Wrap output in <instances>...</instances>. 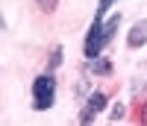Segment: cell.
<instances>
[{
    "label": "cell",
    "mask_w": 147,
    "mask_h": 126,
    "mask_svg": "<svg viewBox=\"0 0 147 126\" xmlns=\"http://www.w3.org/2000/svg\"><path fill=\"white\" fill-rule=\"evenodd\" d=\"M136 123L138 126H147V100L138 103V109H136Z\"/></svg>",
    "instance_id": "8"
},
{
    "label": "cell",
    "mask_w": 147,
    "mask_h": 126,
    "mask_svg": "<svg viewBox=\"0 0 147 126\" xmlns=\"http://www.w3.org/2000/svg\"><path fill=\"white\" fill-rule=\"evenodd\" d=\"M91 73L94 76H112V65H109L106 59H94L91 62Z\"/></svg>",
    "instance_id": "6"
},
{
    "label": "cell",
    "mask_w": 147,
    "mask_h": 126,
    "mask_svg": "<svg viewBox=\"0 0 147 126\" xmlns=\"http://www.w3.org/2000/svg\"><path fill=\"white\" fill-rule=\"evenodd\" d=\"M118 27H121V15H112V18H109V21L103 23V41H106V44H109V41L115 38Z\"/></svg>",
    "instance_id": "5"
},
{
    "label": "cell",
    "mask_w": 147,
    "mask_h": 126,
    "mask_svg": "<svg viewBox=\"0 0 147 126\" xmlns=\"http://www.w3.org/2000/svg\"><path fill=\"white\" fill-rule=\"evenodd\" d=\"M35 3H38L41 12H53V9L59 6V0H35Z\"/></svg>",
    "instance_id": "9"
},
{
    "label": "cell",
    "mask_w": 147,
    "mask_h": 126,
    "mask_svg": "<svg viewBox=\"0 0 147 126\" xmlns=\"http://www.w3.org/2000/svg\"><path fill=\"white\" fill-rule=\"evenodd\" d=\"M103 47H106V41H103V21H100V18H94L88 35H85V59L94 62L97 56H100V50H103Z\"/></svg>",
    "instance_id": "2"
},
{
    "label": "cell",
    "mask_w": 147,
    "mask_h": 126,
    "mask_svg": "<svg viewBox=\"0 0 147 126\" xmlns=\"http://www.w3.org/2000/svg\"><path fill=\"white\" fill-rule=\"evenodd\" d=\"M56 103V79L50 73H41L32 82V109L35 111H47Z\"/></svg>",
    "instance_id": "1"
},
{
    "label": "cell",
    "mask_w": 147,
    "mask_h": 126,
    "mask_svg": "<svg viewBox=\"0 0 147 126\" xmlns=\"http://www.w3.org/2000/svg\"><path fill=\"white\" fill-rule=\"evenodd\" d=\"M127 44H129V47H144V44H147V18L138 21V23H132V29H129V35H127Z\"/></svg>",
    "instance_id": "3"
},
{
    "label": "cell",
    "mask_w": 147,
    "mask_h": 126,
    "mask_svg": "<svg viewBox=\"0 0 147 126\" xmlns=\"http://www.w3.org/2000/svg\"><path fill=\"white\" fill-rule=\"evenodd\" d=\"M112 3H115V0H100V3H97V15H94V18H100V21H103V15H106V9L112 6Z\"/></svg>",
    "instance_id": "10"
},
{
    "label": "cell",
    "mask_w": 147,
    "mask_h": 126,
    "mask_svg": "<svg viewBox=\"0 0 147 126\" xmlns=\"http://www.w3.org/2000/svg\"><path fill=\"white\" fill-rule=\"evenodd\" d=\"M91 123H94V115L82 109V115H80V126H91Z\"/></svg>",
    "instance_id": "11"
},
{
    "label": "cell",
    "mask_w": 147,
    "mask_h": 126,
    "mask_svg": "<svg viewBox=\"0 0 147 126\" xmlns=\"http://www.w3.org/2000/svg\"><path fill=\"white\" fill-rule=\"evenodd\" d=\"M124 115H127V109H124V106L118 103V106L112 109V120H121V117H124Z\"/></svg>",
    "instance_id": "12"
},
{
    "label": "cell",
    "mask_w": 147,
    "mask_h": 126,
    "mask_svg": "<svg viewBox=\"0 0 147 126\" xmlns=\"http://www.w3.org/2000/svg\"><path fill=\"white\" fill-rule=\"evenodd\" d=\"M106 100H109V97H106L103 91H94V94L88 97V103H85V111H91V115H100V111L106 109Z\"/></svg>",
    "instance_id": "4"
},
{
    "label": "cell",
    "mask_w": 147,
    "mask_h": 126,
    "mask_svg": "<svg viewBox=\"0 0 147 126\" xmlns=\"http://www.w3.org/2000/svg\"><path fill=\"white\" fill-rule=\"evenodd\" d=\"M62 53H65L62 47H56V50H53V56H50V62H47V73H53V70H56L59 65H62Z\"/></svg>",
    "instance_id": "7"
}]
</instances>
